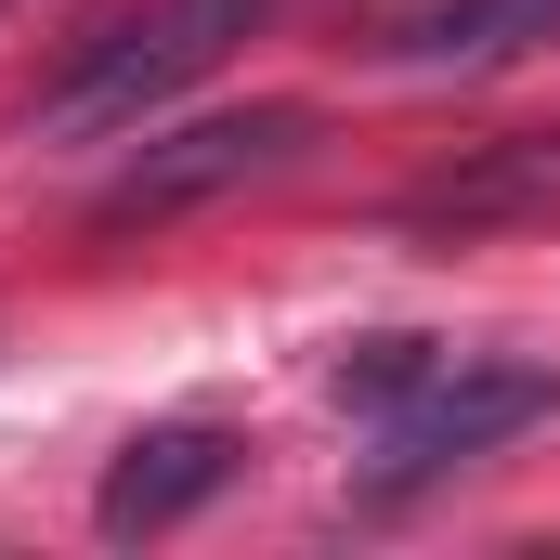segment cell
Returning <instances> with one entry per match:
<instances>
[{
	"label": "cell",
	"instance_id": "1",
	"mask_svg": "<svg viewBox=\"0 0 560 560\" xmlns=\"http://www.w3.org/2000/svg\"><path fill=\"white\" fill-rule=\"evenodd\" d=\"M261 13L275 0H131V13H105L66 66H52V92H39V143H118L143 131L170 92H196L235 39H261Z\"/></svg>",
	"mask_w": 560,
	"mask_h": 560
},
{
	"label": "cell",
	"instance_id": "2",
	"mask_svg": "<svg viewBox=\"0 0 560 560\" xmlns=\"http://www.w3.org/2000/svg\"><path fill=\"white\" fill-rule=\"evenodd\" d=\"M313 143V105H222V118H183V131H143L131 170L92 196V235H156L235 183H275L287 156Z\"/></svg>",
	"mask_w": 560,
	"mask_h": 560
},
{
	"label": "cell",
	"instance_id": "3",
	"mask_svg": "<svg viewBox=\"0 0 560 560\" xmlns=\"http://www.w3.org/2000/svg\"><path fill=\"white\" fill-rule=\"evenodd\" d=\"M560 405L548 365H495V352H443L418 392H392L378 405V495H405V482H443V469H469V456H495L509 430H535Z\"/></svg>",
	"mask_w": 560,
	"mask_h": 560
},
{
	"label": "cell",
	"instance_id": "4",
	"mask_svg": "<svg viewBox=\"0 0 560 560\" xmlns=\"http://www.w3.org/2000/svg\"><path fill=\"white\" fill-rule=\"evenodd\" d=\"M392 222L418 248H495V235H535L560 222V131H495V143H456L443 170H418L392 196Z\"/></svg>",
	"mask_w": 560,
	"mask_h": 560
},
{
	"label": "cell",
	"instance_id": "5",
	"mask_svg": "<svg viewBox=\"0 0 560 560\" xmlns=\"http://www.w3.org/2000/svg\"><path fill=\"white\" fill-rule=\"evenodd\" d=\"M222 482H235V430H222V418H156V430H131V443H118V469H105L92 522L131 548V535H170V522H196Z\"/></svg>",
	"mask_w": 560,
	"mask_h": 560
},
{
	"label": "cell",
	"instance_id": "6",
	"mask_svg": "<svg viewBox=\"0 0 560 560\" xmlns=\"http://www.w3.org/2000/svg\"><path fill=\"white\" fill-rule=\"evenodd\" d=\"M535 39H560V0H418L392 26V66L405 79H482V66H509Z\"/></svg>",
	"mask_w": 560,
	"mask_h": 560
},
{
	"label": "cell",
	"instance_id": "7",
	"mask_svg": "<svg viewBox=\"0 0 560 560\" xmlns=\"http://www.w3.org/2000/svg\"><path fill=\"white\" fill-rule=\"evenodd\" d=\"M430 365H443V339H365V352H339V392L352 405H392V392H418Z\"/></svg>",
	"mask_w": 560,
	"mask_h": 560
}]
</instances>
